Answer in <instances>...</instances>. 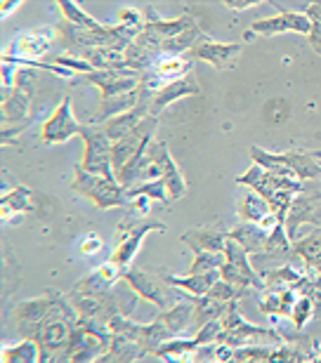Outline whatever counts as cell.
<instances>
[{
	"instance_id": "6da1fadb",
	"label": "cell",
	"mask_w": 321,
	"mask_h": 363,
	"mask_svg": "<svg viewBox=\"0 0 321 363\" xmlns=\"http://www.w3.org/2000/svg\"><path fill=\"white\" fill-rule=\"evenodd\" d=\"M78 325V311L69 297L48 290L36 300L17 307V328L24 337L38 345V361H67L71 333Z\"/></svg>"
},
{
	"instance_id": "7a4b0ae2",
	"label": "cell",
	"mask_w": 321,
	"mask_h": 363,
	"mask_svg": "<svg viewBox=\"0 0 321 363\" xmlns=\"http://www.w3.org/2000/svg\"><path fill=\"white\" fill-rule=\"evenodd\" d=\"M236 182L248 189H253L255 194H260L262 199L267 201V206L272 208V213L276 215V222H283V224H286L290 203H293L298 194L305 191V182L274 175V172L260 168L258 163H253L251 168H248V172H244Z\"/></svg>"
},
{
	"instance_id": "3957f363",
	"label": "cell",
	"mask_w": 321,
	"mask_h": 363,
	"mask_svg": "<svg viewBox=\"0 0 321 363\" xmlns=\"http://www.w3.org/2000/svg\"><path fill=\"white\" fill-rule=\"evenodd\" d=\"M253 163L274 175L288 179H321V151H286V154H269L260 147H251Z\"/></svg>"
},
{
	"instance_id": "277c9868",
	"label": "cell",
	"mask_w": 321,
	"mask_h": 363,
	"mask_svg": "<svg viewBox=\"0 0 321 363\" xmlns=\"http://www.w3.org/2000/svg\"><path fill=\"white\" fill-rule=\"evenodd\" d=\"M222 330L217 335L215 342L227 345L232 350L248 345H269V347H279L283 342L281 333H274L269 328H260V325L246 323L239 314V302H229V309L224 311V316L220 318Z\"/></svg>"
},
{
	"instance_id": "5b68a950",
	"label": "cell",
	"mask_w": 321,
	"mask_h": 363,
	"mask_svg": "<svg viewBox=\"0 0 321 363\" xmlns=\"http://www.w3.org/2000/svg\"><path fill=\"white\" fill-rule=\"evenodd\" d=\"M71 189L78 196H85L92 206H97L99 210H109V208H123L128 206V196H126V186H121L119 182H111L102 175H92L85 168L76 165L74 168V182H71Z\"/></svg>"
},
{
	"instance_id": "8992f818",
	"label": "cell",
	"mask_w": 321,
	"mask_h": 363,
	"mask_svg": "<svg viewBox=\"0 0 321 363\" xmlns=\"http://www.w3.org/2000/svg\"><path fill=\"white\" fill-rule=\"evenodd\" d=\"M123 281L128 283L133 293L144 297V300L151 302L160 311L170 309L175 302L185 297V295L180 293V288L170 286V283H168L160 274H147V272L126 269V272H123Z\"/></svg>"
},
{
	"instance_id": "52a82bcc",
	"label": "cell",
	"mask_w": 321,
	"mask_h": 363,
	"mask_svg": "<svg viewBox=\"0 0 321 363\" xmlns=\"http://www.w3.org/2000/svg\"><path fill=\"white\" fill-rule=\"evenodd\" d=\"M80 137L85 140V156H83L80 168H85L87 172H92V175H102L116 182L114 165H111L114 142L107 137L102 125H83L80 128Z\"/></svg>"
},
{
	"instance_id": "ba28073f",
	"label": "cell",
	"mask_w": 321,
	"mask_h": 363,
	"mask_svg": "<svg viewBox=\"0 0 321 363\" xmlns=\"http://www.w3.org/2000/svg\"><path fill=\"white\" fill-rule=\"evenodd\" d=\"M119 245H116L111 262H116L123 272L128 269V264L133 262V257L137 255L142 245V238L149 234V231H165V224L158 220H147V222H135L133 217H126L119 224Z\"/></svg>"
},
{
	"instance_id": "9c48e42d",
	"label": "cell",
	"mask_w": 321,
	"mask_h": 363,
	"mask_svg": "<svg viewBox=\"0 0 321 363\" xmlns=\"http://www.w3.org/2000/svg\"><path fill=\"white\" fill-rule=\"evenodd\" d=\"M220 274L224 281L234 283L239 288L255 290V293H265V279L253 272L248 264V252L241 248L236 241L227 238V248H224V264L220 267Z\"/></svg>"
},
{
	"instance_id": "30bf717a",
	"label": "cell",
	"mask_w": 321,
	"mask_h": 363,
	"mask_svg": "<svg viewBox=\"0 0 321 363\" xmlns=\"http://www.w3.org/2000/svg\"><path fill=\"white\" fill-rule=\"evenodd\" d=\"M57 38L55 26H38L28 28V31L19 33L17 38L7 43L3 60H14V62H33L36 57H43L50 50V45Z\"/></svg>"
},
{
	"instance_id": "8fae6325",
	"label": "cell",
	"mask_w": 321,
	"mask_h": 363,
	"mask_svg": "<svg viewBox=\"0 0 321 363\" xmlns=\"http://www.w3.org/2000/svg\"><path fill=\"white\" fill-rule=\"evenodd\" d=\"M36 78H38V69L19 67L17 78H14V88L7 94V99L3 104V123H7V125H10V123L26 121L28 106H31V97H33Z\"/></svg>"
},
{
	"instance_id": "7c38bea8",
	"label": "cell",
	"mask_w": 321,
	"mask_h": 363,
	"mask_svg": "<svg viewBox=\"0 0 321 363\" xmlns=\"http://www.w3.org/2000/svg\"><path fill=\"white\" fill-rule=\"evenodd\" d=\"M310 31H312V21H310L308 14L295 12V10H281L276 17L253 21L251 31H246V40H253L255 35L272 38V35H279V33H305V35H310Z\"/></svg>"
},
{
	"instance_id": "4fadbf2b",
	"label": "cell",
	"mask_w": 321,
	"mask_h": 363,
	"mask_svg": "<svg viewBox=\"0 0 321 363\" xmlns=\"http://www.w3.org/2000/svg\"><path fill=\"white\" fill-rule=\"evenodd\" d=\"M303 224H317L321 227V194L300 191L293 199L286 215V236L288 241H298V229Z\"/></svg>"
},
{
	"instance_id": "5bb4252c",
	"label": "cell",
	"mask_w": 321,
	"mask_h": 363,
	"mask_svg": "<svg viewBox=\"0 0 321 363\" xmlns=\"http://www.w3.org/2000/svg\"><path fill=\"white\" fill-rule=\"evenodd\" d=\"M80 128L83 125L71 113V97L67 94V97H62V104L55 108V113L43 123L40 140L43 144H64L71 137L80 135Z\"/></svg>"
},
{
	"instance_id": "9a60e30c",
	"label": "cell",
	"mask_w": 321,
	"mask_h": 363,
	"mask_svg": "<svg viewBox=\"0 0 321 363\" xmlns=\"http://www.w3.org/2000/svg\"><path fill=\"white\" fill-rule=\"evenodd\" d=\"M239 55H241V45L239 43H217L213 40L210 35L203 33L199 43L189 50V60H203V62H208V64H213L215 69H220V71H227L232 69L236 64L239 60Z\"/></svg>"
},
{
	"instance_id": "2e32d148",
	"label": "cell",
	"mask_w": 321,
	"mask_h": 363,
	"mask_svg": "<svg viewBox=\"0 0 321 363\" xmlns=\"http://www.w3.org/2000/svg\"><path fill=\"white\" fill-rule=\"evenodd\" d=\"M149 158L158 165L160 179L165 182V189H168V199H170V201L185 199V196H187V182H185V177H182L180 168L175 165L170 151H168V144L151 140V144H149Z\"/></svg>"
},
{
	"instance_id": "e0dca14e",
	"label": "cell",
	"mask_w": 321,
	"mask_h": 363,
	"mask_svg": "<svg viewBox=\"0 0 321 363\" xmlns=\"http://www.w3.org/2000/svg\"><path fill=\"white\" fill-rule=\"evenodd\" d=\"M87 81L92 85H97L102 92V99H114V97L135 92L140 88V74H135L133 69L92 71V74H87Z\"/></svg>"
},
{
	"instance_id": "ac0fdd59",
	"label": "cell",
	"mask_w": 321,
	"mask_h": 363,
	"mask_svg": "<svg viewBox=\"0 0 321 363\" xmlns=\"http://www.w3.org/2000/svg\"><path fill=\"white\" fill-rule=\"evenodd\" d=\"M194 26H199V21L194 19L192 12H185L182 17L173 19V21H165V19H160V14L154 10V7H147V10H144V31L154 33L160 40V45L170 38H178L180 33H185Z\"/></svg>"
},
{
	"instance_id": "d6986e66",
	"label": "cell",
	"mask_w": 321,
	"mask_h": 363,
	"mask_svg": "<svg viewBox=\"0 0 321 363\" xmlns=\"http://www.w3.org/2000/svg\"><path fill=\"white\" fill-rule=\"evenodd\" d=\"M290 257L303 262V272L310 276H321V227H317L305 238H298L290 245Z\"/></svg>"
},
{
	"instance_id": "ffe728a7",
	"label": "cell",
	"mask_w": 321,
	"mask_h": 363,
	"mask_svg": "<svg viewBox=\"0 0 321 363\" xmlns=\"http://www.w3.org/2000/svg\"><path fill=\"white\" fill-rule=\"evenodd\" d=\"M269 231H272V229L260 227L258 222H246L244 220L229 231L227 238L236 241L241 248L248 252V255H265L267 241H269Z\"/></svg>"
},
{
	"instance_id": "44dd1931",
	"label": "cell",
	"mask_w": 321,
	"mask_h": 363,
	"mask_svg": "<svg viewBox=\"0 0 321 363\" xmlns=\"http://www.w3.org/2000/svg\"><path fill=\"white\" fill-rule=\"evenodd\" d=\"M236 213H239L241 220L258 222L260 227H265V229H274L276 227V215L272 213V208L267 206V201L262 199L260 194H255V191H248L244 199L239 201Z\"/></svg>"
},
{
	"instance_id": "7402d4cb",
	"label": "cell",
	"mask_w": 321,
	"mask_h": 363,
	"mask_svg": "<svg viewBox=\"0 0 321 363\" xmlns=\"http://www.w3.org/2000/svg\"><path fill=\"white\" fill-rule=\"evenodd\" d=\"M199 92L201 88H199V83H196L194 74H189L187 78H180V81H175V83H168L156 92L154 104H151V116H158L175 99L189 97V94H199Z\"/></svg>"
},
{
	"instance_id": "603a6c76",
	"label": "cell",
	"mask_w": 321,
	"mask_h": 363,
	"mask_svg": "<svg viewBox=\"0 0 321 363\" xmlns=\"http://www.w3.org/2000/svg\"><path fill=\"white\" fill-rule=\"evenodd\" d=\"M182 241L192 245L194 252H224L227 248V234L210 227H196L182 234Z\"/></svg>"
},
{
	"instance_id": "cb8c5ba5",
	"label": "cell",
	"mask_w": 321,
	"mask_h": 363,
	"mask_svg": "<svg viewBox=\"0 0 321 363\" xmlns=\"http://www.w3.org/2000/svg\"><path fill=\"white\" fill-rule=\"evenodd\" d=\"M192 304H194V316H192L194 333L203 328L206 323L222 318L224 311L229 309V302L217 300V297H210V295H192Z\"/></svg>"
},
{
	"instance_id": "d4e9b609",
	"label": "cell",
	"mask_w": 321,
	"mask_h": 363,
	"mask_svg": "<svg viewBox=\"0 0 321 363\" xmlns=\"http://www.w3.org/2000/svg\"><path fill=\"white\" fill-rule=\"evenodd\" d=\"M170 286L185 290L189 295H208L210 288L222 279L220 269L206 272V274H187V276H170V274H160Z\"/></svg>"
},
{
	"instance_id": "484cf974",
	"label": "cell",
	"mask_w": 321,
	"mask_h": 363,
	"mask_svg": "<svg viewBox=\"0 0 321 363\" xmlns=\"http://www.w3.org/2000/svg\"><path fill=\"white\" fill-rule=\"evenodd\" d=\"M298 302V293L290 288H279V290H265V297L258 302V307L262 314H272V316H288L293 311Z\"/></svg>"
},
{
	"instance_id": "4316f807",
	"label": "cell",
	"mask_w": 321,
	"mask_h": 363,
	"mask_svg": "<svg viewBox=\"0 0 321 363\" xmlns=\"http://www.w3.org/2000/svg\"><path fill=\"white\" fill-rule=\"evenodd\" d=\"M147 111H144L142 106H135V108H130V111L126 113H121V116H114L111 121H107V123H102V130L107 133V137L111 142H119L123 140L126 135H130L133 130L140 125V123L147 118Z\"/></svg>"
},
{
	"instance_id": "83f0119b",
	"label": "cell",
	"mask_w": 321,
	"mask_h": 363,
	"mask_svg": "<svg viewBox=\"0 0 321 363\" xmlns=\"http://www.w3.org/2000/svg\"><path fill=\"white\" fill-rule=\"evenodd\" d=\"M99 361H104V363H114V361H119V363H123V361H144V352H142V347L135 342V340L121 335V333H114L111 347H109V352Z\"/></svg>"
},
{
	"instance_id": "f1b7e54d",
	"label": "cell",
	"mask_w": 321,
	"mask_h": 363,
	"mask_svg": "<svg viewBox=\"0 0 321 363\" xmlns=\"http://www.w3.org/2000/svg\"><path fill=\"white\" fill-rule=\"evenodd\" d=\"M194 62L189 57H160L154 67V74L160 78L163 83H175L180 78H187L192 74Z\"/></svg>"
},
{
	"instance_id": "f546056e",
	"label": "cell",
	"mask_w": 321,
	"mask_h": 363,
	"mask_svg": "<svg viewBox=\"0 0 321 363\" xmlns=\"http://www.w3.org/2000/svg\"><path fill=\"white\" fill-rule=\"evenodd\" d=\"M31 189L26 186H14L12 191L3 194V201H0V210H3V222H10L14 215L19 213H28L31 210Z\"/></svg>"
},
{
	"instance_id": "4dcf8cb0",
	"label": "cell",
	"mask_w": 321,
	"mask_h": 363,
	"mask_svg": "<svg viewBox=\"0 0 321 363\" xmlns=\"http://www.w3.org/2000/svg\"><path fill=\"white\" fill-rule=\"evenodd\" d=\"M265 279V290H279V288H290L295 290V286L303 279V272H295L293 267H279V269H269L262 274Z\"/></svg>"
},
{
	"instance_id": "1f68e13d",
	"label": "cell",
	"mask_w": 321,
	"mask_h": 363,
	"mask_svg": "<svg viewBox=\"0 0 321 363\" xmlns=\"http://www.w3.org/2000/svg\"><path fill=\"white\" fill-rule=\"evenodd\" d=\"M3 359L5 363H36L38 361V345L33 340H24V342L14 345V347H5L3 350Z\"/></svg>"
},
{
	"instance_id": "d6a6232c",
	"label": "cell",
	"mask_w": 321,
	"mask_h": 363,
	"mask_svg": "<svg viewBox=\"0 0 321 363\" xmlns=\"http://www.w3.org/2000/svg\"><path fill=\"white\" fill-rule=\"evenodd\" d=\"M126 196L128 201L137 199V196H149L151 201H160V203H168V189H165V182L163 179H151V182H142V184H135L126 189Z\"/></svg>"
},
{
	"instance_id": "836d02e7",
	"label": "cell",
	"mask_w": 321,
	"mask_h": 363,
	"mask_svg": "<svg viewBox=\"0 0 321 363\" xmlns=\"http://www.w3.org/2000/svg\"><path fill=\"white\" fill-rule=\"evenodd\" d=\"M60 10L64 14V19L80 26V28H99L102 26L97 19H92L83 7H80L78 3H71V0H60Z\"/></svg>"
},
{
	"instance_id": "e575fe53",
	"label": "cell",
	"mask_w": 321,
	"mask_h": 363,
	"mask_svg": "<svg viewBox=\"0 0 321 363\" xmlns=\"http://www.w3.org/2000/svg\"><path fill=\"white\" fill-rule=\"evenodd\" d=\"M310 318H315V304H312L310 297L298 295L295 307H293V311H290V321H293V325H295V333H300Z\"/></svg>"
},
{
	"instance_id": "d590c367",
	"label": "cell",
	"mask_w": 321,
	"mask_h": 363,
	"mask_svg": "<svg viewBox=\"0 0 321 363\" xmlns=\"http://www.w3.org/2000/svg\"><path fill=\"white\" fill-rule=\"evenodd\" d=\"M222 264H224V252H196L189 274H206V272L220 269Z\"/></svg>"
},
{
	"instance_id": "8d00e7d4",
	"label": "cell",
	"mask_w": 321,
	"mask_h": 363,
	"mask_svg": "<svg viewBox=\"0 0 321 363\" xmlns=\"http://www.w3.org/2000/svg\"><path fill=\"white\" fill-rule=\"evenodd\" d=\"M251 290H246V288H239L234 286V283H229V281H224L220 279L215 283L213 288H210V297H217V300H224V302H239L241 297H246Z\"/></svg>"
},
{
	"instance_id": "74e56055",
	"label": "cell",
	"mask_w": 321,
	"mask_h": 363,
	"mask_svg": "<svg viewBox=\"0 0 321 363\" xmlns=\"http://www.w3.org/2000/svg\"><path fill=\"white\" fill-rule=\"evenodd\" d=\"M305 14H308L310 21H312V31L308 35L310 45L317 55H321V3H310Z\"/></svg>"
},
{
	"instance_id": "f35d334b",
	"label": "cell",
	"mask_w": 321,
	"mask_h": 363,
	"mask_svg": "<svg viewBox=\"0 0 321 363\" xmlns=\"http://www.w3.org/2000/svg\"><path fill=\"white\" fill-rule=\"evenodd\" d=\"M55 64H57V67H64V69L74 71V74H76V71H83V74H92V71H94L85 60H80L78 55H71V52L62 55V57H57Z\"/></svg>"
},
{
	"instance_id": "ab89813d",
	"label": "cell",
	"mask_w": 321,
	"mask_h": 363,
	"mask_svg": "<svg viewBox=\"0 0 321 363\" xmlns=\"http://www.w3.org/2000/svg\"><path fill=\"white\" fill-rule=\"evenodd\" d=\"M78 250H80V255H94V252H99V250H102L99 236H97V234L85 236V241L78 245Z\"/></svg>"
},
{
	"instance_id": "60d3db41",
	"label": "cell",
	"mask_w": 321,
	"mask_h": 363,
	"mask_svg": "<svg viewBox=\"0 0 321 363\" xmlns=\"http://www.w3.org/2000/svg\"><path fill=\"white\" fill-rule=\"evenodd\" d=\"M149 208H151V199L149 196H137L135 203H133V210L140 217H147L149 215Z\"/></svg>"
},
{
	"instance_id": "b9f144b4",
	"label": "cell",
	"mask_w": 321,
	"mask_h": 363,
	"mask_svg": "<svg viewBox=\"0 0 321 363\" xmlns=\"http://www.w3.org/2000/svg\"><path fill=\"white\" fill-rule=\"evenodd\" d=\"M262 0H227V5L229 10H234V12H241V10H248V7H255V5H260Z\"/></svg>"
},
{
	"instance_id": "7bdbcfd3",
	"label": "cell",
	"mask_w": 321,
	"mask_h": 363,
	"mask_svg": "<svg viewBox=\"0 0 321 363\" xmlns=\"http://www.w3.org/2000/svg\"><path fill=\"white\" fill-rule=\"evenodd\" d=\"M17 7H21L19 0H10V3H3V7H0V12H3V19L10 17L12 10H17Z\"/></svg>"
},
{
	"instance_id": "ee69618b",
	"label": "cell",
	"mask_w": 321,
	"mask_h": 363,
	"mask_svg": "<svg viewBox=\"0 0 321 363\" xmlns=\"http://www.w3.org/2000/svg\"><path fill=\"white\" fill-rule=\"evenodd\" d=\"M319 361H321V352H319Z\"/></svg>"
}]
</instances>
